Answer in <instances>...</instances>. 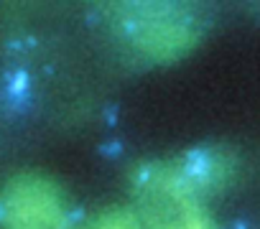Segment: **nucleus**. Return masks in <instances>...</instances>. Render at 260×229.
<instances>
[{
    "label": "nucleus",
    "instance_id": "f03ea898",
    "mask_svg": "<svg viewBox=\"0 0 260 229\" xmlns=\"http://www.w3.org/2000/svg\"><path fill=\"white\" fill-rule=\"evenodd\" d=\"M115 33L136 54L153 61H169L186 54L199 36L194 18L166 3L122 6L120 13H115Z\"/></svg>",
    "mask_w": 260,
    "mask_h": 229
},
{
    "label": "nucleus",
    "instance_id": "f257e3e1",
    "mask_svg": "<svg viewBox=\"0 0 260 229\" xmlns=\"http://www.w3.org/2000/svg\"><path fill=\"white\" fill-rule=\"evenodd\" d=\"M207 181L194 166H151L138 176V206L146 229H214L199 186Z\"/></svg>",
    "mask_w": 260,
    "mask_h": 229
},
{
    "label": "nucleus",
    "instance_id": "7ed1b4c3",
    "mask_svg": "<svg viewBox=\"0 0 260 229\" xmlns=\"http://www.w3.org/2000/svg\"><path fill=\"white\" fill-rule=\"evenodd\" d=\"M3 224L6 229H72L61 191L44 176H18L8 183Z\"/></svg>",
    "mask_w": 260,
    "mask_h": 229
},
{
    "label": "nucleus",
    "instance_id": "20e7f679",
    "mask_svg": "<svg viewBox=\"0 0 260 229\" xmlns=\"http://www.w3.org/2000/svg\"><path fill=\"white\" fill-rule=\"evenodd\" d=\"M89 229H143V221L130 209H107L94 216Z\"/></svg>",
    "mask_w": 260,
    "mask_h": 229
}]
</instances>
